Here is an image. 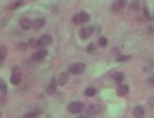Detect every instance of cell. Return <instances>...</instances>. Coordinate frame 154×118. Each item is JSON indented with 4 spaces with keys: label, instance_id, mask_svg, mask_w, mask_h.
<instances>
[{
    "label": "cell",
    "instance_id": "obj_6",
    "mask_svg": "<svg viewBox=\"0 0 154 118\" xmlns=\"http://www.w3.org/2000/svg\"><path fill=\"white\" fill-rule=\"evenodd\" d=\"M46 55H47L46 50H41V51H38V52L34 53L33 56H32V59H33V61H35V62H39V61H43V60L46 57Z\"/></svg>",
    "mask_w": 154,
    "mask_h": 118
},
{
    "label": "cell",
    "instance_id": "obj_14",
    "mask_svg": "<svg viewBox=\"0 0 154 118\" xmlns=\"http://www.w3.org/2000/svg\"><path fill=\"white\" fill-rule=\"evenodd\" d=\"M127 92H128V87L127 85H120L119 88L117 89V95L118 96H125V95H127Z\"/></svg>",
    "mask_w": 154,
    "mask_h": 118
},
{
    "label": "cell",
    "instance_id": "obj_4",
    "mask_svg": "<svg viewBox=\"0 0 154 118\" xmlns=\"http://www.w3.org/2000/svg\"><path fill=\"white\" fill-rule=\"evenodd\" d=\"M82 109H83V104H82V102H79V101H75V102L70 104L68 107V110L70 113H72V114H78V113L82 111Z\"/></svg>",
    "mask_w": 154,
    "mask_h": 118
},
{
    "label": "cell",
    "instance_id": "obj_13",
    "mask_svg": "<svg viewBox=\"0 0 154 118\" xmlns=\"http://www.w3.org/2000/svg\"><path fill=\"white\" fill-rule=\"evenodd\" d=\"M44 24H45V20H44L43 18H38V19L33 21V27H34L35 30H41L44 26Z\"/></svg>",
    "mask_w": 154,
    "mask_h": 118
},
{
    "label": "cell",
    "instance_id": "obj_8",
    "mask_svg": "<svg viewBox=\"0 0 154 118\" xmlns=\"http://www.w3.org/2000/svg\"><path fill=\"white\" fill-rule=\"evenodd\" d=\"M94 30H92V27H83L80 30V37L82 39H88V38L91 36V34H92Z\"/></svg>",
    "mask_w": 154,
    "mask_h": 118
},
{
    "label": "cell",
    "instance_id": "obj_10",
    "mask_svg": "<svg viewBox=\"0 0 154 118\" xmlns=\"http://www.w3.org/2000/svg\"><path fill=\"white\" fill-rule=\"evenodd\" d=\"M133 115L135 118H143L145 115V110L142 106H136L133 110Z\"/></svg>",
    "mask_w": 154,
    "mask_h": 118
},
{
    "label": "cell",
    "instance_id": "obj_28",
    "mask_svg": "<svg viewBox=\"0 0 154 118\" xmlns=\"http://www.w3.org/2000/svg\"><path fill=\"white\" fill-rule=\"evenodd\" d=\"M0 117H1V113H0Z\"/></svg>",
    "mask_w": 154,
    "mask_h": 118
},
{
    "label": "cell",
    "instance_id": "obj_16",
    "mask_svg": "<svg viewBox=\"0 0 154 118\" xmlns=\"http://www.w3.org/2000/svg\"><path fill=\"white\" fill-rule=\"evenodd\" d=\"M97 93V89L96 88H87L86 91H85V95H86L87 97H94V95Z\"/></svg>",
    "mask_w": 154,
    "mask_h": 118
},
{
    "label": "cell",
    "instance_id": "obj_26",
    "mask_svg": "<svg viewBox=\"0 0 154 118\" xmlns=\"http://www.w3.org/2000/svg\"><path fill=\"white\" fill-rule=\"evenodd\" d=\"M150 105L152 106V107H154V97H152L150 99Z\"/></svg>",
    "mask_w": 154,
    "mask_h": 118
},
{
    "label": "cell",
    "instance_id": "obj_27",
    "mask_svg": "<svg viewBox=\"0 0 154 118\" xmlns=\"http://www.w3.org/2000/svg\"><path fill=\"white\" fill-rule=\"evenodd\" d=\"M78 118H88V116H80V117H78Z\"/></svg>",
    "mask_w": 154,
    "mask_h": 118
},
{
    "label": "cell",
    "instance_id": "obj_21",
    "mask_svg": "<svg viewBox=\"0 0 154 118\" xmlns=\"http://www.w3.org/2000/svg\"><path fill=\"white\" fill-rule=\"evenodd\" d=\"M0 90H1V92L2 93H7V85H6V83H5V81H0Z\"/></svg>",
    "mask_w": 154,
    "mask_h": 118
},
{
    "label": "cell",
    "instance_id": "obj_22",
    "mask_svg": "<svg viewBox=\"0 0 154 118\" xmlns=\"http://www.w3.org/2000/svg\"><path fill=\"white\" fill-rule=\"evenodd\" d=\"M99 45H100L101 47L107 46V38H106V37H100V38H99Z\"/></svg>",
    "mask_w": 154,
    "mask_h": 118
},
{
    "label": "cell",
    "instance_id": "obj_20",
    "mask_svg": "<svg viewBox=\"0 0 154 118\" xmlns=\"http://www.w3.org/2000/svg\"><path fill=\"white\" fill-rule=\"evenodd\" d=\"M87 52H88L89 54H94V53H96V46H94V44H90V45H88Z\"/></svg>",
    "mask_w": 154,
    "mask_h": 118
},
{
    "label": "cell",
    "instance_id": "obj_3",
    "mask_svg": "<svg viewBox=\"0 0 154 118\" xmlns=\"http://www.w3.org/2000/svg\"><path fill=\"white\" fill-rule=\"evenodd\" d=\"M86 70V64L85 63H74L72 64L71 67H70V73H72V74H75V76H78V74H80V73H82V72Z\"/></svg>",
    "mask_w": 154,
    "mask_h": 118
},
{
    "label": "cell",
    "instance_id": "obj_18",
    "mask_svg": "<svg viewBox=\"0 0 154 118\" xmlns=\"http://www.w3.org/2000/svg\"><path fill=\"white\" fill-rule=\"evenodd\" d=\"M56 90V84L54 82H52L50 85H48V88H47V92L48 93H54Z\"/></svg>",
    "mask_w": 154,
    "mask_h": 118
},
{
    "label": "cell",
    "instance_id": "obj_17",
    "mask_svg": "<svg viewBox=\"0 0 154 118\" xmlns=\"http://www.w3.org/2000/svg\"><path fill=\"white\" fill-rule=\"evenodd\" d=\"M6 56H7V47L1 46L0 47V63L6 59Z\"/></svg>",
    "mask_w": 154,
    "mask_h": 118
},
{
    "label": "cell",
    "instance_id": "obj_9",
    "mask_svg": "<svg viewBox=\"0 0 154 118\" xmlns=\"http://www.w3.org/2000/svg\"><path fill=\"white\" fill-rule=\"evenodd\" d=\"M125 6H126V0H116L115 2L112 4V6H111V9L114 11H119V10L124 8Z\"/></svg>",
    "mask_w": 154,
    "mask_h": 118
},
{
    "label": "cell",
    "instance_id": "obj_1",
    "mask_svg": "<svg viewBox=\"0 0 154 118\" xmlns=\"http://www.w3.org/2000/svg\"><path fill=\"white\" fill-rule=\"evenodd\" d=\"M22 76H23L22 70H20L18 67H15L13 69V73H11V78H10L11 83H13L14 85L19 84L20 83V81H22Z\"/></svg>",
    "mask_w": 154,
    "mask_h": 118
},
{
    "label": "cell",
    "instance_id": "obj_23",
    "mask_svg": "<svg viewBox=\"0 0 154 118\" xmlns=\"http://www.w3.org/2000/svg\"><path fill=\"white\" fill-rule=\"evenodd\" d=\"M29 45L32 47H34V48H36V47H41V46H39V43H38V41H37V39H30Z\"/></svg>",
    "mask_w": 154,
    "mask_h": 118
},
{
    "label": "cell",
    "instance_id": "obj_24",
    "mask_svg": "<svg viewBox=\"0 0 154 118\" xmlns=\"http://www.w3.org/2000/svg\"><path fill=\"white\" fill-rule=\"evenodd\" d=\"M129 59V56H118L117 61H127Z\"/></svg>",
    "mask_w": 154,
    "mask_h": 118
},
{
    "label": "cell",
    "instance_id": "obj_11",
    "mask_svg": "<svg viewBox=\"0 0 154 118\" xmlns=\"http://www.w3.org/2000/svg\"><path fill=\"white\" fill-rule=\"evenodd\" d=\"M20 26H22L23 30H29L33 26V21H30L28 18H23L20 20Z\"/></svg>",
    "mask_w": 154,
    "mask_h": 118
},
{
    "label": "cell",
    "instance_id": "obj_25",
    "mask_svg": "<svg viewBox=\"0 0 154 118\" xmlns=\"http://www.w3.org/2000/svg\"><path fill=\"white\" fill-rule=\"evenodd\" d=\"M132 9H138V4H136V2H134V4L132 5Z\"/></svg>",
    "mask_w": 154,
    "mask_h": 118
},
{
    "label": "cell",
    "instance_id": "obj_12",
    "mask_svg": "<svg viewBox=\"0 0 154 118\" xmlns=\"http://www.w3.org/2000/svg\"><path fill=\"white\" fill-rule=\"evenodd\" d=\"M68 81H69V74L68 73H65V72L61 73L60 76H59V80H57L59 84H60V85H64V84L68 83Z\"/></svg>",
    "mask_w": 154,
    "mask_h": 118
},
{
    "label": "cell",
    "instance_id": "obj_7",
    "mask_svg": "<svg viewBox=\"0 0 154 118\" xmlns=\"http://www.w3.org/2000/svg\"><path fill=\"white\" fill-rule=\"evenodd\" d=\"M100 111H101V107L100 106L91 105L87 109V116H94V115H98Z\"/></svg>",
    "mask_w": 154,
    "mask_h": 118
},
{
    "label": "cell",
    "instance_id": "obj_2",
    "mask_svg": "<svg viewBox=\"0 0 154 118\" xmlns=\"http://www.w3.org/2000/svg\"><path fill=\"white\" fill-rule=\"evenodd\" d=\"M89 19H90L89 15L87 13H85V11H82V13L78 14V15H75V16L73 17L72 21L75 25H80V24H85L87 21H89Z\"/></svg>",
    "mask_w": 154,
    "mask_h": 118
},
{
    "label": "cell",
    "instance_id": "obj_19",
    "mask_svg": "<svg viewBox=\"0 0 154 118\" xmlns=\"http://www.w3.org/2000/svg\"><path fill=\"white\" fill-rule=\"evenodd\" d=\"M38 117V113L37 111H32V113H28L24 116V118H37Z\"/></svg>",
    "mask_w": 154,
    "mask_h": 118
},
{
    "label": "cell",
    "instance_id": "obj_15",
    "mask_svg": "<svg viewBox=\"0 0 154 118\" xmlns=\"http://www.w3.org/2000/svg\"><path fill=\"white\" fill-rule=\"evenodd\" d=\"M112 79L116 81V82H122L124 80V74L122 72H116V73H112Z\"/></svg>",
    "mask_w": 154,
    "mask_h": 118
},
{
    "label": "cell",
    "instance_id": "obj_5",
    "mask_svg": "<svg viewBox=\"0 0 154 118\" xmlns=\"http://www.w3.org/2000/svg\"><path fill=\"white\" fill-rule=\"evenodd\" d=\"M52 42H53V38H52L51 35H43V36L38 39L39 46L41 47L48 46V45H51L52 44Z\"/></svg>",
    "mask_w": 154,
    "mask_h": 118
}]
</instances>
